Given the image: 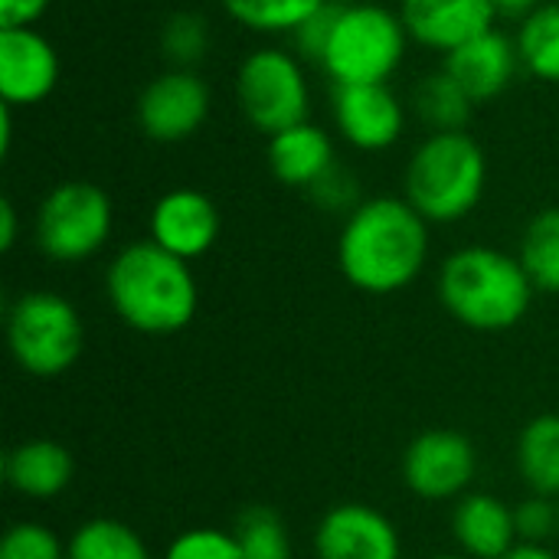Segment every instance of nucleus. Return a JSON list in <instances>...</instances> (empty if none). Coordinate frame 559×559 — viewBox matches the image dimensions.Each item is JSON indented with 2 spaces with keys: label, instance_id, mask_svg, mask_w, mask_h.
Here are the masks:
<instances>
[{
  "label": "nucleus",
  "instance_id": "dca6fc26",
  "mask_svg": "<svg viewBox=\"0 0 559 559\" xmlns=\"http://www.w3.org/2000/svg\"><path fill=\"white\" fill-rule=\"evenodd\" d=\"M442 69L468 92L475 105H481L508 92V85L514 82L521 69V52H518V43L495 26L468 39L465 46L452 49Z\"/></svg>",
  "mask_w": 559,
  "mask_h": 559
},
{
  "label": "nucleus",
  "instance_id": "c756f323",
  "mask_svg": "<svg viewBox=\"0 0 559 559\" xmlns=\"http://www.w3.org/2000/svg\"><path fill=\"white\" fill-rule=\"evenodd\" d=\"M514 524H518L521 544L550 547V540L559 537V501L557 498H544V495H531V498L518 501L514 504Z\"/></svg>",
  "mask_w": 559,
  "mask_h": 559
},
{
  "label": "nucleus",
  "instance_id": "9b49d317",
  "mask_svg": "<svg viewBox=\"0 0 559 559\" xmlns=\"http://www.w3.org/2000/svg\"><path fill=\"white\" fill-rule=\"evenodd\" d=\"M318 559H403L396 524L360 501L331 508L314 531Z\"/></svg>",
  "mask_w": 559,
  "mask_h": 559
},
{
  "label": "nucleus",
  "instance_id": "39448f33",
  "mask_svg": "<svg viewBox=\"0 0 559 559\" xmlns=\"http://www.w3.org/2000/svg\"><path fill=\"white\" fill-rule=\"evenodd\" d=\"M409 33L400 13L380 3H344L321 56L334 85H383L406 59Z\"/></svg>",
  "mask_w": 559,
  "mask_h": 559
},
{
  "label": "nucleus",
  "instance_id": "1a4fd4ad",
  "mask_svg": "<svg viewBox=\"0 0 559 559\" xmlns=\"http://www.w3.org/2000/svg\"><path fill=\"white\" fill-rule=\"evenodd\" d=\"M478 475V449L455 429L416 436L403 455V481L423 501H459Z\"/></svg>",
  "mask_w": 559,
  "mask_h": 559
},
{
  "label": "nucleus",
  "instance_id": "aec40b11",
  "mask_svg": "<svg viewBox=\"0 0 559 559\" xmlns=\"http://www.w3.org/2000/svg\"><path fill=\"white\" fill-rule=\"evenodd\" d=\"M514 462L531 495L559 501V413H540L521 429Z\"/></svg>",
  "mask_w": 559,
  "mask_h": 559
},
{
  "label": "nucleus",
  "instance_id": "c9c22d12",
  "mask_svg": "<svg viewBox=\"0 0 559 559\" xmlns=\"http://www.w3.org/2000/svg\"><path fill=\"white\" fill-rule=\"evenodd\" d=\"M10 141H13V105L0 102V157L10 154Z\"/></svg>",
  "mask_w": 559,
  "mask_h": 559
},
{
  "label": "nucleus",
  "instance_id": "473e14b6",
  "mask_svg": "<svg viewBox=\"0 0 559 559\" xmlns=\"http://www.w3.org/2000/svg\"><path fill=\"white\" fill-rule=\"evenodd\" d=\"M52 0H0V29L7 26H33Z\"/></svg>",
  "mask_w": 559,
  "mask_h": 559
},
{
  "label": "nucleus",
  "instance_id": "4468645a",
  "mask_svg": "<svg viewBox=\"0 0 559 559\" xmlns=\"http://www.w3.org/2000/svg\"><path fill=\"white\" fill-rule=\"evenodd\" d=\"M147 229H151V239L160 249L174 252L177 259L193 262V259L206 255L216 246V239H219V210L206 193L180 187V190L164 193L154 203Z\"/></svg>",
  "mask_w": 559,
  "mask_h": 559
},
{
  "label": "nucleus",
  "instance_id": "20e7f679",
  "mask_svg": "<svg viewBox=\"0 0 559 559\" xmlns=\"http://www.w3.org/2000/svg\"><path fill=\"white\" fill-rule=\"evenodd\" d=\"M488 160L468 131H429L406 164V200L426 223H459L485 197Z\"/></svg>",
  "mask_w": 559,
  "mask_h": 559
},
{
  "label": "nucleus",
  "instance_id": "9d476101",
  "mask_svg": "<svg viewBox=\"0 0 559 559\" xmlns=\"http://www.w3.org/2000/svg\"><path fill=\"white\" fill-rule=\"evenodd\" d=\"M210 85L193 69H170L147 82L138 98V124L151 141H187L210 118Z\"/></svg>",
  "mask_w": 559,
  "mask_h": 559
},
{
  "label": "nucleus",
  "instance_id": "2eb2a0df",
  "mask_svg": "<svg viewBox=\"0 0 559 559\" xmlns=\"http://www.w3.org/2000/svg\"><path fill=\"white\" fill-rule=\"evenodd\" d=\"M400 16L413 43L449 56L468 39L495 29L498 10L491 0H403Z\"/></svg>",
  "mask_w": 559,
  "mask_h": 559
},
{
  "label": "nucleus",
  "instance_id": "7c9ffc66",
  "mask_svg": "<svg viewBox=\"0 0 559 559\" xmlns=\"http://www.w3.org/2000/svg\"><path fill=\"white\" fill-rule=\"evenodd\" d=\"M311 200L321 206V210H328V213H354L364 200H360V187H357V177L347 170V167H341V164H334L311 190Z\"/></svg>",
  "mask_w": 559,
  "mask_h": 559
},
{
  "label": "nucleus",
  "instance_id": "2f4dec72",
  "mask_svg": "<svg viewBox=\"0 0 559 559\" xmlns=\"http://www.w3.org/2000/svg\"><path fill=\"white\" fill-rule=\"evenodd\" d=\"M337 13H341V7H337V3H328V7H321L308 23H301V26L292 33V36H295V49H298V56H305V59H311V62H321V56H324L328 39H331V29H334Z\"/></svg>",
  "mask_w": 559,
  "mask_h": 559
},
{
  "label": "nucleus",
  "instance_id": "f3484780",
  "mask_svg": "<svg viewBox=\"0 0 559 559\" xmlns=\"http://www.w3.org/2000/svg\"><path fill=\"white\" fill-rule=\"evenodd\" d=\"M452 534L468 559H504L521 540L514 524V504L488 491H468L455 501Z\"/></svg>",
  "mask_w": 559,
  "mask_h": 559
},
{
  "label": "nucleus",
  "instance_id": "a878e982",
  "mask_svg": "<svg viewBox=\"0 0 559 559\" xmlns=\"http://www.w3.org/2000/svg\"><path fill=\"white\" fill-rule=\"evenodd\" d=\"M233 537L246 559H292V537L278 511L252 504L246 508L236 524Z\"/></svg>",
  "mask_w": 559,
  "mask_h": 559
},
{
  "label": "nucleus",
  "instance_id": "4c0bfd02",
  "mask_svg": "<svg viewBox=\"0 0 559 559\" xmlns=\"http://www.w3.org/2000/svg\"><path fill=\"white\" fill-rule=\"evenodd\" d=\"M426 559H468L465 554H436V557H426Z\"/></svg>",
  "mask_w": 559,
  "mask_h": 559
},
{
  "label": "nucleus",
  "instance_id": "412c9836",
  "mask_svg": "<svg viewBox=\"0 0 559 559\" xmlns=\"http://www.w3.org/2000/svg\"><path fill=\"white\" fill-rule=\"evenodd\" d=\"M514 43L521 52V66L534 79L559 82V0H547L531 10L518 26Z\"/></svg>",
  "mask_w": 559,
  "mask_h": 559
},
{
  "label": "nucleus",
  "instance_id": "bb28decb",
  "mask_svg": "<svg viewBox=\"0 0 559 559\" xmlns=\"http://www.w3.org/2000/svg\"><path fill=\"white\" fill-rule=\"evenodd\" d=\"M160 46L177 69H190L210 49V26L200 13H174L160 33Z\"/></svg>",
  "mask_w": 559,
  "mask_h": 559
},
{
  "label": "nucleus",
  "instance_id": "e433bc0d",
  "mask_svg": "<svg viewBox=\"0 0 559 559\" xmlns=\"http://www.w3.org/2000/svg\"><path fill=\"white\" fill-rule=\"evenodd\" d=\"M504 559H559L550 547L544 544H518Z\"/></svg>",
  "mask_w": 559,
  "mask_h": 559
},
{
  "label": "nucleus",
  "instance_id": "393cba45",
  "mask_svg": "<svg viewBox=\"0 0 559 559\" xmlns=\"http://www.w3.org/2000/svg\"><path fill=\"white\" fill-rule=\"evenodd\" d=\"M223 10L252 33H295L331 0H219Z\"/></svg>",
  "mask_w": 559,
  "mask_h": 559
},
{
  "label": "nucleus",
  "instance_id": "f03ea898",
  "mask_svg": "<svg viewBox=\"0 0 559 559\" xmlns=\"http://www.w3.org/2000/svg\"><path fill=\"white\" fill-rule=\"evenodd\" d=\"M111 311L138 334L167 337L190 328L200 308V288L187 259L160 249L154 239L115 252L105 272Z\"/></svg>",
  "mask_w": 559,
  "mask_h": 559
},
{
  "label": "nucleus",
  "instance_id": "f704fd0d",
  "mask_svg": "<svg viewBox=\"0 0 559 559\" xmlns=\"http://www.w3.org/2000/svg\"><path fill=\"white\" fill-rule=\"evenodd\" d=\"M491 3H495L498 16H518V20H524L531 10H537L547 0H491Z\"/></svg>",
  "mask_w": 559,
  "mask_h": 559
},
{
  "label": "nucleus",
  "instance_id": "72a5a7b5",
  "mask_svg": "<svg viewBox=\"0 0 559 559\" xmlns=\"http://www.w3.org/2000/svg\"><path fill=\"white\" fill-rule=\"evenodd\" d=\"M16 233H20V219H16V206L3 197L0 200V249L10 252L16 246Z\"/></svg>",
  "mask_w": 559,
  "mask_h": 559
},
{
  "label": "nucleus",
  "instance_id": "c85d7f7f",
  "mask_svg": "<svg viewBox=\"0 0 559 559\" xmlns=\"http://www.w3.org/2000/svg\"><path fill=\"white\" fill-rule=\"evenodd\" d=\"M164 559H246L233 531L219 527H193L170 540Z\"/></svg>",
  "mask_w": 559,
  "mask_h": 559
},
{
  "label": "nucleus",
  "instance_id": "5701e85b",
  "mask_svg": "<svg viewBox=\"0 0 559 559\" xmlns=\"http://www.w3.org/2000/svg\"><path fill=\"white\" fill-rule=\"evenodd\" d=\"M518 259L537 292L559 295V206L540 210L527 223Z\"/></svg>",
  "mask_w": 559,
  "mask_h": 559
},
{
  "label": "nucleus",
  "instance_id": "f257e3e1",
  "mask_svg": "<svg viewBox=\"0 0 559 559\" xmlns=\"http://www.w3.org/2000/svg\"><path fill=\"white\" fill-rule=\"evenodd\" d=\"M426 259L429 223L406 197H370L344 219L337 265L357 292H403L419 278Z\"/></svg>",
  "mask_w": 559,
  "mask_h": 559
},
{
  "label": "nucleus",
  "instance_id": "6ab92c4d",
  "mask_svg": "<svg viewBox=\"0 0 559 559\" xmlns=\"http://www.w3.org/2000/svg\"><path fill=\"white\" fill-rule=\"evenodd\" d=\"M334 141L324 128L301 121L269 138V167L278 183L311 190L334 167Z\"/></svg>",
  "mask_w": 559,
  "mask_h": 559
},
{
  "label": "nucleus",
  "instance_id": "f8f14e48",
  "mask_svg": "<svg viewBox=\"0 0 559 559\" xmlns=\"http://www.w3.org/2000/svg\"><path fill=\"white\" fill-rule=\"evenodd\" d=\"M59 85V52L33 26L0 29V98L13 108L39 105Z\"/></svg>",
  "mask_w": 559,
  "mask_h": 559
},
{
  "label": "nucleus",
  "instance_id": "ddd939ff",
  "mask_svg": "<svg viewBox=\"0 0 559 559\" xmlns=\"http://www.w3.org/2000/svg\"><path fill=\"white\" fill-rule=\"evenodd\" d=\"M334 121L347 144L357 151H386L406 131V108L400 95L383 85H337Z\"/></svg>",
  "mask_w": 559,
  "mask_h": 559
},
{
  "label": "nucleus",
  "instance_id": "4be33fe9",
  "mask_svg": "<svg viewBox=\"0 0 559 559\" xmlns=\"http://www.w3.org/2000/svg\"><path fill=\"white\" fill-rule=\"evenodd\" d=\"M69 559H154L134 527L115 518H92L66 540Z\"/></svg>",
  "mask_w": 559,
  "mask_h": 559
},
{
  "label": "nucleus",
  "instance_id": "7ed1b4c3",
  "mask_svg": "<svg viewBox=\"0 0 559 559\" xmlns=\"http://www.w3.org/2000/svg\"><path fill=\"white\" fill-rule=\"evenodd\" d=\"M534 292L521 259L491 246H465L439 269L442 308L481 334L518 328L534 305Z\"/></svg>",
  "mask_w": 559,
  "mask_h": 559
},
{
  "label": "nucleus",
  "instance_id": "b1692460",
  "mask_svg": "<svg viewBox=\"0 0 559 559\" xmlns=\"http://www.w3.org/2000/svg\"><path fill=\"white\" fill-rule=\"evenodd\" d=\"M413 98H416L419 118L432 131H465L472 121V111H475V102L468 98V92L445 69L426 75L416 85Z\"/></svg>",
  "mask_w": 559,
  "mask_h": 559
},
{
  "label": "nucleus",
  "instance_id": "cd10ccee",
  "mask_svg": "<svg viewBox=\"0 0 559 559\" xmlns=\"http://www.w3.org/2000/svg\"><path fill=\"white\" fill-rule=\"evenodd\" d=\"M0 559H69V554L52 527L39 521H20L3 534Z\"/></svg>",
  "mask_w": 559,
  "mask_h": 559
},
{
  "label": "nucleus",
  "instance_id": "6e6552de",
  "mask_svg": "<svg viewBox=\"0 0 559 559\" xmlns=\"http://www.w3.org/2000/svg\"><path fill=\"white\" fill-rule=\"evenodd\" d=\"M236 98L246 121L262 134H278L308 121L311 88L295 52L278 46L252 49L236 72Z\"/></svg>",
  "mask_w": 559,
  "mask_h": 559
},
{
  "label": "nucleus",
  "instance_id": "423d86ee",
  "mask_svg": "<svg viewBox=\"0 0 559 559\" xmlns=\"http://www.w3.org/2000/svg\"><path fill=\"white\" fill-rule=\"evenodd\" d=\"M7 347L23 373L36 380L62 377L85 347L82 314L59 292H23L7 308Z\"/></svg>",
  "mask_w": 559,
  "mask_h": 559
},
{
  "label": "nucleus",
  "instance_id": "0eeeda50",
  "mask_svg": "<svg viewBox=\"0 0 559 559\" xmlns=\"http://www.w3.org/2000/svg\"><path fill=\"white\" fill-rule=\"evenodd\" d=\"M111 197L92 180H66L43 197L33 229L46 259L72 265L98 255L111 236Z\"/></svg>",
  "mask_w": 559,
  "mask_h": 559
},
{
  "label": "nucleus",
  "instance_id": "a211bd4d",
  "mask_svg": "<svg viewBox=\"0 0 559 559\" xmlns=\"http://www.w3.org/2000/svg\"><path fill=\"white\" fill-rule=\"evenodd\" d=\"M7 488L29 501H52L69 491L75 478V459L52 439H29L3 455Z\"/></svg>",
  "mask_w": 559,
  "mask_h": 559
}]
</instances>
